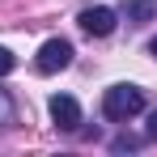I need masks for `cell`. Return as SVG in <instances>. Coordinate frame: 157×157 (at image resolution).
<instances>
[{
    "label": "cell",
    "mask_w": 157,
    "mask_h": 157,
    "mask_svg": "<svg viewBox=\"0 0 157 157\" xmlns=\"http://www.w3.org/2000/svg\"><path fill=\"white\" fill-rule=\"evenodd\" d=\"M13 68H17V55L9 51V47H0V77H9Z\"/></svg>",
    "instance_id": "cell-7"
},
{
    "label": "cell",
    "mask_w": 157,
    "mask_h": 157,
    "mask_svg": "<svg viewBox=\"0 0 157 157\" xmlns=\"http://www.w3.org/2000/svg\"><path fill=\"white\" fill-rule=\"evenodd\" d=\"M110 149H115V153H128V149H140V140H136V136H119Z\"/></svg>",
    "instance_id": "cell-8"
},
{
    "label": "cell",
    "mask_w": 157,
    "mask_h": 157,
    "mask_svg": "<svg viewBox=\"0 0 157 157\" xmlns=\"http://www.w3.org/2000/svg\"><path fill=\"white\" fill-rule=\"evenodd\" d=\"M144 110V94L136 89V85H110L102 98V115L110 123H128L132 115H140Z\"/></svg>",
    "instance_id": "cell-1"
},
{
    "label": "cell",
    "mask_w": 157,
    "mask_h": 157,
    "mask_svg": "<svg viewBox=\"0 0 157 157\" xmlns=\"http://www.w3.org/2000/svg\"><path fill=\"white\" fill-rule=\"evenodd\" d=\"M51 119H55L59 132H77L81 128V106H77V98L55 94V98H51Z\"/></svg>",
    "instance_id": "cell-3"
},
{
    "label": "cell",
    "mask_w": 157,
    "mask_h": 157,
    "mask_svg": "<svg viewBox=\"0 0 157 157\" xmlns=\"http://www.w3.org/2000/svg\"><path fill=\"white\" fill-rule=\"evenodd\" d=\"M149 55H153V59H157V38H153V43H149Z\"/></svg>",
    "instance_id": "cell-10"
},
{
    "label": "cell",
    "mask_w": 157,
    "mask_h": 157,
    "mask_svg": "<svg viewBox=\"0 0 157 157\" xmlns=\"http://www.w3.org/2000/svg\"><path fill=\"white\" fill-rule=\"evenodd\" d=\"M81 30H85V34H94V38H106V34L115 30V9H106V4L85 9V13H81Z\"/></svg>",
    "instance_id": "cell-4"
},
{
    "label": "cell",
    "mask_w": 157,
    "mask_h": 157,
    "mask_svg": "<svg viewBox=\"0 0 157 157\" xmlns=\"http://www.w3.org/2000/svg\"><path fill=\"white\" fill-rule=\"evenodd\" d=\"M123 13H128L132 26H144V21H153L157 4H153V0H128V9H123Z\"/></svg>",
    "instance_id": "cell-5"
},
{
    "label": "cell",
    "mask_w": 157,
    "mask_h": 157,
    "mask_svg": "<svg viewBox=\"0 0 157 157\" xmlns=\"http://www.w3.org/2000/svg\"><path fill=\"white\" fill-rule=\"evenodd\" d=\"M144 136H149V140H157V110L149 115V128H144Z\"/></svg>",
    "instance_id": "cell-9"
},
{
    "label": "cell",
    "mask_w": 157,
    "mask_h": 157,
    "mask_svg": "<svg viewBox=\"0 0 157 157\" xmlns=\"http://www.w3.org/2000/svg\"><path fill=\"white\" fill-rule=\"evenodd\" d=\"M17 123V110H13V102H9V94L0 89V128H13Z\"/></svg>",
    "instance_id": "cell-6"
},
{
    "label": "cell",
    "mask_w": 157,
    "mask_h": 157,
    "mask_svg": "<svg viewBox=\"0 0 157 157\" xmlns=\"http://www.w3.org/2000/svg\"><path fill=\"white\" fill-rule=\"evenodd\" d=\"M68 64H72V43H68V38H47V43L38 47V59H34V68H38L43 77L64 72Z\"/></svg>",
    "instance_id": "cell-2"
}]
</instances>
